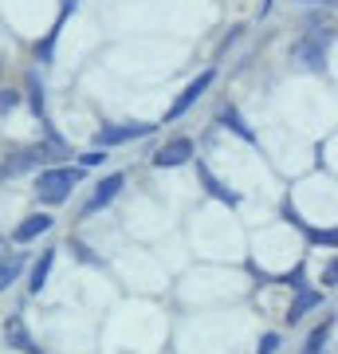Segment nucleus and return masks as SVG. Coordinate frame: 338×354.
Segmentation results:
<instances>
[{
    "label": "nucleus",
    "mask_w": 338,
    "mask_h": 354,
    "mask_svg": "<svg viewBox=\"0 0 338 354\" xmlns=\"http://www.w3.org/2000/svg\"><path fill=\"white\" fill-rule=\"evenodd\" d=\"M83 177V169H44L39 174V201H48V205H59L67 201V193L75 189V181Z\"/></svg>",
    "instance_id": "f257e3e1"
},
{
    "label": "nucleus",
    "mask_w": 338,
    "mask_h": 354,
    "mask_svg": "<svg viewBox=\"0 0 338 354\" xmlns=\"http://www.w3.org/2000/svg\"><path fill=\"white\" fill-rule=\"evenodd\" d=\"M153 122H126V127H102L99 134H95V142H99L102 150L106 146H118V142H130V138H142V134H150Z\"/></svg>",
    "instance_id": "f03ea898"
},
{
    "label": "nucleus",
    "mask_w": 338,
    "mask_h": 354,
    "mask_svg": "<svg viewBox=\"0 0 338 354\" xmlns=\"http://www.w3.org/2000/svg\"><path fill=\"white\" fill-rule=\"evenodd\" d=\"M213 71H200V75L197 79H193V83H189V87L185 91H181V99H177L173 102V106H169V114H165V122H169V118H177V114H185L189 111V106H193V102H197L200 99V95H205V91H209V87H213Z\"/></svg>",
    "instance_id": "7ed1b4c3"
},
{
    "label": "nucleus",
    "mask_w": 338,
    "mask_h": 354,
    "mask_svg": "<svg viewBox=\"0 0 338 354\" xmlns=\"http://www.w3.org/2000/svg\"><path fill=\"white\" fill-rule=\"evenodd\" d=\"M4 339H8V346H16V351H28V354L39 351L36 342H32V335H28L24 319H8V323H4Z\"/></svg>",
    "instance_id": "20e7f679"
},
{
    "label": "nucleus",
    "mask_w": 338,
    "mask_h": 354,
    "mask_svg": "<svg viewBox=\"0 0 338 354\" xmlns=\"http://www.w3.org/2000/svg\"><path fill=\"white\" fill-rule=\"evenodd\" d=\"M189 153H193V142L189 138H177V142H169V146H165V150H158V158H153V162L162 165H181V162H189Z\"/></svg>",
    "instance_id": "39448f33"
},
{
    "label": "nucleus",
    "mask_w": 338,
    "mask_h": 354,
    "mask_svg": "<svg viewBox=\"0 0 338 354\" xmlns=\"http://www.w3.org/2000/svg\"><path fill=\"white\" fill-rule=\"evenodd\" d=\"M122 189V174H111V177H102L99 181V189H95V197H91V205H87V213H95V209H102V205L111 201L114 193Z\"/></svg>",
    "instance_id": "423d86ee"
},
{
    "label": "nucleus",
    "mask_w": 338,
    "mask_h": 354,
    "mask_svg": "<svg viewBox=\"0 0 338 354\" xmlns=\"http://www.w3.org/2000/svg\"><path fill=\"white\" fill-rule=\"evenodd\" d=\"M48 228H51V216H44V213L28 216L24 225L16 228V244H28V241H36L39 232H48Z\"/></svg>",
    "instance_id": "0eeeda50"
},
{
    "label": "nucleus",
    "mask_w": 338,
    "mask_h": 354,
    "mask_svg": "<svg viewBox=\"0 0 338 354\" xmlns=\"http://www.w3.org/2000/svg\"><path fill=\"white\" fill-rule=\"evenodd\" d=\"M295 59H303L307 67H323V39L311 36V39H303V44H295Z\"/></svg>",
    "instance_id": "6e6552de"
},
{
    "label": "nucleus",
    "mask_w": 338,
    "mask_h": 354,
    "mask_svg": "<svg viewBox=\"0 0 338 354\" xmlns=\"http://www.w3.org/2000/svg\"><path fill=\"white\" fill-rule=\"evenodd\" d=\"M44 158H48L44 150H28V153H20V158H12V162H4V174H20V169H28V165L44 162Z\"/></svg>",
    "instance_id": "1a4fd4ad"
},
{
    "label": "nucleus",
    "mask_w": 338,
    "mask_h": 354,
    "mask_svg": "<svg viewBox=\"0 0 338 354\" xmlns=\"http://www.w3.org/2000/svg\"><path fill=\"white\" fill-rule=\"evenodd\" d=\"M20 268H24V260H20V256H8V260H0V291H4L16 276H20Z\"/></svg>",
    "instance_id": "9d476101"
},
{
    "label": "nucleus",
    "mask_w": 338,
    "mask_h": 354,
    "mask_svg": "<svg viewBox=\"0 0 338 354\" xmlns=\"http://www.w3.org/2000/svg\"><path fill=\"white\" fill-rule=\"evenodd\" d=\"M51 260H55V256H51V252H44V256H39V264L32 268V291H39V288H44V283H48Z\"/></svg>",
    "instance_id": "9b49d317"
},
{
    "label": "nucleus",
    "mask_w": 338,
    "mask_h": 354,
    "mask_svg": "<svg viewBox=\"0 0 338 354\" xmlns=\"http://www.w3.org/2000/svg\"><path fill=\"white\" fill-rule=\"evenodd\" d=\"M311 304H319V295H311V291H307V295H299V304H295V307L288 311V319H299V315H303V311H307Z\"/></svg>",
    "instance_id": "f8f14e48"
},
{
    "label": "nucleus",
    "mask_w": 338,
    "mask_h": 354,
    "mask_svg": "<svg viewBox=\"0 0 338 354\" xmlns=\"http://www.w3.org/2000/svg\"><path fill=\"white\" fill-rule=\"evenodd\" d=\"M326 335H330V323H326V327H319V330L311 335V346H307V354H319V346H323Z\"/></svg>",
    "instance_id": "ddd939ff"
},
{
    "label": "nucleus",
    "mask_w": 338,
    "mask_h": 354,
    "mask_svg": "<svg viewBox=\"0 0 338 354\" xmlns=\"http://www.w3.org/2000/svg\"><path fill=\"white\" fill-rule=\"evenodd\" d=\"M276 346H279V339L276 335H267V339L260 342V354H276Z\"/></svg>",
    "instance_id": "4468645a"
},
{
    "label": "nucleus",
    "mask_w": 338,
    "mask_h": 354,
    "mask_svg": "<svg viewBox=\"0 0 338 354\" xmlns=\"http://www.w3.org/2000/svg\"><path fill=\"white\" fill-rule=\"evenodd\" d=\"M0 106H4V111H8V106H16V95H12V91H4V95H0Z\"/></svg>",
    "instance_id": "2eb2a0df"
},
{
    "label": "nucleus",
    "mask_w": 338,
    "mask_h": 354,
    "mask_svg": "<svg viewBox=\"0 0 338 354\" xmlns=\"http://www.w3.org/2000/svg\"><path fill=\"white\" fill-rule=\"evenodd\" d=\"M102 158H106V153H83V165H99Z\"/></svg>",
    "instance_id": "dca6fc26"
},
{
    "label": "nucleus",
    "mask_w": 338,
    "mask_h": 354,
    "mask_svg": "<svg viewBox=\"0 0 338 354\" xmlns=\"http://www.w3.org/2000/svg\"><path fill=\"white\" fill-rule=\"evenodd\" d=\"M0 256H4V241H0Z\"/></svg>",
    "instance_id": "f3484780"
}]
</instances>
